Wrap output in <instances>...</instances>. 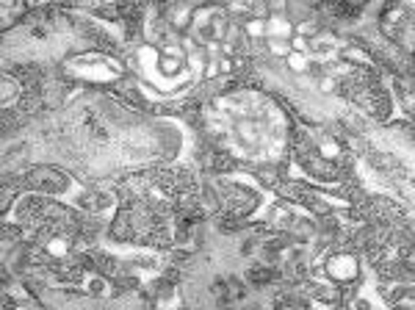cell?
Masks as SVG:
<instances>
[{
  "label": "cell",
  "instance_id": "cell-1",
  "mask_svg": "<svg viewBox=\"0 0 415 310\" xmlns=\"http://www.w3.org/2000/svg\"><path fill=\"white\" fill-rule=\"evenodd\" d=\"M343 94H349L357 105H363L368 114H374L376 119H385L390 111V100L385 94V89L379 86L376 75L368 70H354L346 81H343Z\"/></svg>",
  "mask_w": 415,
  "mask_h": 310
},
{
  "label": "cell",
  "instance_id": "cell-2",
  "mask_svg": "<svg viewBox=\"0 0 415 310\" xmlns=\"http://www.w3.org/2000/svg\"><path fill=\"white\" fill-rule=\"evenodd\" d=\"M23 183H26L28 189H37V192H53V194L67 189V178H64L61 172H56V169H48V167L28 172V175L23 178Z\"/></svg>",
  "mask_w": 415,
  "mask_h": 310
},
{
  "label": "cell",
  "instance_id": "cell-3",
  "mask_svg": "<svg viewBox=\"0 0 415 310\" xmlns=\"http://www.w3.org/2000/svg\"><path fill=\"white\" fill-rule=\"evenodd\" d=\"M327 12H330V14H338V17H357V14L363 12V6H360V3H330Z\"/></svg>",
  "mask_w": 415,
  "mask_h": 310
},
{
  "label": "cell",
  "instance_id": "cell-4",
  "mask_svg": "<svg viewBox=\"0 0 415 310\" xmlns=\"http://www.w3.org/2000/svg\"><path fill=\"white\" fill-rule=\"evenodd\" d=\"M250 277H252V280H255V282H266V280H269V277H272V274H269V271H258V266H255V269H252V271H250Z\"/></svg>",
  "mask_w": 415,
  "mask_h": 310
}]
</instances>
